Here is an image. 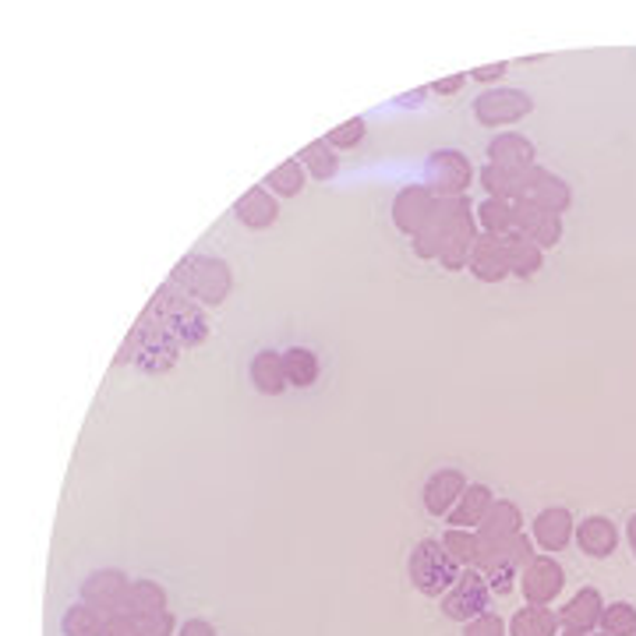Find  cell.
Segmentation results:
<instances>
[{
    "mask_svg": "<svg viewBox=\"0 0 636 636\" xmlns=\"http://www.w3.org/2000/svg\"><path fill=\"white\" fill-rule=\"evenodd\" d=\"M213 333L209 319H205L202 304L188 297L174 280H167L149 301L146 312L138 315L135 330L120 343V364H135L138 372H170L177 358L192 346L205 343Z\"/></svg>",
    "mask_w": 636,
    "mask_h": 636,
    "instance_id": "6da1fadb",
    "label": "cell"
},
{
    "mask_svg": "<svg viewBox=\"0 0 636 636\" xmlns=\"http://www.w3.org/2000/svg\"><path fill=\"white\" fill-rule=\"evenodd\" d=\"M184 294L195 297L202 307H219L223 301L231 297L234 291V276H231V265L223 258L213 255H188L177 262V270L170 276Z\"/></svg>",
    "mask_w": 636,
    "mask_h": 636,
    "instance_id": "7a4b0ae2",
    "label": "cell"
},
{
    "mask_svg": "<svg viewBox=\"0 0 636 636\" xmlns=\"http://www.w3.org/2000/svg\"><path fill=\"white\" fill-rule=\"evenodd\" d=\"M407 573H410V584H414L424 594V598H442V594L457 584L460 566L446 556L442 541L424 538V541L414 545V551H410Z\"/></svg>",
    "mask_w": 636,
    "mask_h": 636,
    "instance_id": "3957f363",
    "label": "cell"
},
{
    "mask_svg": "<svg viewBox=\"0 0 636 636\" xmlns=\"http://www.w3.org/2000/svg\"><path fill=\"white\" fill-rule=\"evenodd\" d=\"M470 180H474V167L457 149H436L424 163V188L436 198H463Z\"/></svg>",
    "mask_w": 636,
    "mask_h": 636,
    "instance_id": "277c9868",
    "label": "cell"
},
{
    "mask_svg": "<svg viewBox=\"0 0 636 636\" xmlns=\"http://www.w3.org/2000/svg\"><path fill=\"white\" fill-rule=\"evenodd\" d=\"M517 535H524V517H520L517 502L496 499V502H491V509H488L485 524L478 527V562H474V569L485 573V566L496 559V551L506 548Z\"/></svg>",
    "mask_w": 636,
    "mask_h": 636,
    "instance_id": "5b68a950",
    "label": "cell"
},
{
    "mask_svg": "<svg viewBox=\"0 0 636 636\" xmlns=\"http://www.w3.org/2000/svg\"><path fill=\"white\" fill-rule=\"evenodd\" d=\"M512 202H520V205H535V209H548V213H566L569 205H573V192H569V184L559 177V174H551L545 167H530L520 174L517 180V195H512Z\"/></svg>",
    "mask_w": 636,
    "mask_h": 636,
    "instance_id": "8992f818",
    "label": "cell"
},
{
    "mask_svg": "<svg viewBox=\"0 0 636 636\" xmlns=\"http://www.w3.org/2000/svg\"><path fill=\"white\" fill-rule=\"evenodd\" d=\"M488 601H491V590H488L485 573L470 566V569H460L457 584L442 594V615L467 626L470 619H478V615L488 611Z\"/></svg>",
    "mask_w": 636,
    "mask_h": 636,
    "instance_id": "52a82bcc",
    "label": "cell"
},
{
    "mask_svg": "<svg viewBox=\"0 0 636 636\" xmlns=\"http://www.w3.org/2000/svg\"><path fill=\"white\" fill-rule=\"evenodd\" d=\"M530 110H535V99H530L524 89H485L478 99H474V117L478 125L485 128H506V125H517L524 120Z\"/></svg>",
    "mask_w": 636,
    "mask_h": 636,
    "instance_id": "ba28073f",
    "label": "cell"
},
{
    "mask_svg": "<svg viewBox=\"0 0 636 636\" xmlns=\"http://www.w3.org/2000/svg\"><path fill=\"white\" fill-rule=\"evenodd\" d=\"M535 559V541L527 535H517L506 548L496 551V559L485 566V580H488V590L496 594V598H506L512 594V587L520 584V573L524 566Z\"/></svg>",
    "mask_w": 636,
    "mask_h": 636,
    "instance_id": "9c48e42d",
    "label": "cell"
},
{
    "mask_svg": "<svg viewBox=\"0 0 636 636\" xmlns=\"http://www.w3.org/2000/svg\"><path fill=\"white\" fill-rule=\"evenodd\" d=\"M562 587H566V569L551 556H535L520 573V590H524L527 605L548 608L562 594Z\"/></svg>",
    "mask_w": 636,
    "mask_h": 636,
    "instance_id": "30bf717a",
    "label": "cell"
},
{
    "mask_svg": "<svg viewBox=\"0 0 636 636\" xmlns=\"http://www.w3.org/2000/svg\"><path fill=\"white\" fill-rule=\"evenodd\" d=\"M128 590H131V580L120 569H96L86 577V584H81V601L99 608L102 615H117L125 611Z\"/></svg>",
    "mask_w": 636,
    "mask_h": 636,
    "instance_id": "8fae6325",
    "label": "cell"
},
{
    "mask_svg": "<svg viewBox=\"0 0 636 636\" xmlns=\"http://www.w3.org/2000/svg\"><path fill=\"white\" fill-rule=\"evenodd\" d=\"M436 195L424 188V184H410V188H403L397 198H393V227L403 234V237H414L428 216H432L436 209Z\"/></svg>",
    "mask_w": 636,
    "mask_h": 636,
    "instance_id": "7c38bea8",
    "label": "cell"
},
{
    "mask_svg": "<svg viewBox=\"0 0 636 636\" xmlns=\"http://www.w3.org/2000/svg\"><path fill=\"white\" fill-rule=\"evenodd\" d=\"M467 491V474L457 467H442L432 478L424 481V509L432 517H449L453 506L460 502V496Z\"/></svg>",
    "mask_w": 636,
    "mask_h": 636,
    "instance_id": "4fadbf2b",
    "label": "cell"
},
{
    "mask_svg": "<svg viewBox=\"0 0 636 636\" xmlns=\"http://www.w3.org/2000/svg\"><path fill=\"white\" fill-rule=\"evenodd\" d=\"M512 209H517V234L535 241L541 252L556 248V244L562 241V216L559 213L535 209V205H520V202H512Z\"/></svg>",
    "mask_w": 636,
    "mask_h": 636,
    "instance_id": "5bb4252c",
    "label": "cell"
},
{
    "mask_svg": "<svg viewBox=\"0 0 636 636\" xmlns=\"http://www.w3.org/2000/svg\"><path fill=\"white\" fill-rule=\"evenodd\" d=\"M535 141L527 135H517V131H502L488 141V163H496L502 170H512V174H524L535 167Z\"/></svg>",
    "mask_w": 636,
    "mask_h": 636,
    "instance_id": "9a60e30c",
    "label": "cell"
},
{
    "mask_svg": "<svg viewBox=\"0 0 636 636\" xmlns=\"http://www.w3.org/2000/svg\"><path fill=\"white\" fill-rule=\"evenodd\" d=\"M601 611H605L601 594L594 590V587H584V590H577V594H573V598L566 601V608L559 611V623H562V629H569V633L590 636L594 629L601 626Z\"/></svg>",
    "mask_w": 636,
    "mask_h": 636,
    "instance_id": "2e32d148",
    "label": "cell"
},
{
    "mask_svg": "<svg viewBox=\"0 0 636 636\" xmlns=\"http://www.w3.org/2000/svg\"><path fill=\"white\" fill-rule=\"evenodd\" d=\"M573 538H577V520H573L569 509L551 506L535 517V545L541 551H562Z\"/></svg>",
    "mask_w": 636,
    "mask_h": 636,
    "instance_id": "e0dca14e",
    "label": "cell"
},
{
    "mask_svg": "<svg viewBox=\"0 0 636 636\" xmlns=\"http://www.w3.org/2000/svg\"><path fill=\"white\" fill-rule=\"evenodd\" d=\"M467 270L474 273V280H481V283H502L509 276L506 241L502 237H491V234H481L474 241V252H470Z\"/></svg>",
    "mask_w": 636,
    "mask_h": 636,
    "instance_id": "ac0fdd59",
    "label": "cell"
},
{
    "mask_svg": "<svg viewBox=\"0 0 636 636\" xmlns=\"http://www.w3.org/2000/svg\"><path fill=\"white\" fill-rule=\"evenodd\" d=\"M234 213H237V219H241L248 231H270L273 223L280 219V205H276V195L258 184V188L244 192V195L237 198Z\"/></svg>",
    "mask_w": 636,
    "mask_h": 636,
    "instance_id": "d6986e66",
    "label": "cell"
},
{
    "mask_svg": "<svg viewBox=\"0 0 636 636\" xmlns=\"http://www.w3.org/2000/svg\"><path fill=\"white\" fill-rule=\"evenodd\" d=\"M577 545L590 559H608L615 545H619V530L608 517H587L577 524Z\"/></svg>",
    "mask_w": 636,
    "mask_h": 636,
    "instance_id": "ffe728a7",
    "label": "cell"
},
{
    "mask_svg": "<svg viewBox=\"0 0 636 636\" xmlns=\"http://www.w3.org/2000/svg\"><path fill=\"white\" fill-rule=\"evenodd\" d=\"M491 502H496V496H491L488 485H467V491L460 496V502L453 506V512H449V527H460V530H478L488 517Z\"/></svg>",
    "mask_w": 636,
    "mask_h": 636,
    "instance_id": "44dd1931",
    "label": "cell"
},
{
    "mask_svg": "<svg viewBox=\"0 0 636 636\" xmlns=\"http://www.w3.org/2000/svg\"><path fill=\"white\" fill-rule=\"evenodd\" d=\"M506 241V265H509V276H517V280H530V276H538L545 270V252L538 248L535 241H527L524 234L512 231Z\"/></svg>",
    "mask_w": 636,
    "mask_h": 636,
    "instance_id": "7402d4cb",
    "label": "cell"
},
{
    "mask_svg": "<svg viewBox=\"0 0 636 636\" xmlns=\"http://www.w3.org/2000/svg\"><path fill=\"white\" fill-rule=\"evenodd\" d=\"M248 375H252L258 393H265V397H280L283 389L291 385V382H286L283 354H276V351H258L252 358V364H248Z\"/></svg>",
    "mask_w": 636,
    "mask_h": 636,
    "instance_id": "603a6c76",
    "label": "cell"
},
{
    "mask_svg": "<svg viewBox=\"0 0 636 636\" xmlns=\"http://www.w3.org/2000/svg\"><path fill=\"white\" fill-rule=\"evenodd\" d=\"M559 615L545 605H527L509 619V636H559Z\"/></svg>",
    "mask_w": 636,
    "mask_h": 636,
    "instance_id": "cb8c5ba5",
    "label": "cell"
},
{
    "mask_svg": "<svg viewBox=\"0 0 636 636\" xmlns=\"http://www.w3.org/2000/svg\"><path fill=\"white\" fill-rule=\"evenodd\" d=\"M478 231L481 234H491V237H509L517 231V209H512V202L506 198H485L478 209Z\"/></svg>",
    "mask_w": 636,
    "mask_h": 636,
    "instance_id": "d4e9b609",
    "label": "cell"
},
{
    "mask_svg": "<svg viewBox=\"0 0 636 636\" xmlns=\"http://www.w3.org/2000/svg\"><path fill=\"white\" fill-rule=\"evenodd\" d=\"M297 163H301V167L312 174L315 180H333L336 170H340V156H336V149H333L325 138L307 141V146L297 153Z\"/></svg>",
    "mask_w": 636,
    "mask_h": 636,
    "instance_id": "484cf974",
    "label": "cell"
},
{
    "mask_svg": "<svg viewBox=\"0 0 636 636\" xmlns=\"http://www.w3.org/2000/svg\"><path fill=\"white\" fill-rule=\"evenodd\" d=\"M156 611H167V590H163L156 580H131L125 615L146 619V615H156Z\"/></svg>",
    "mask_w": 636,
    "mask_h": 636,
    "instance_id": "4316f807",
    "label": "cell"
},
{
    "mask_svg": "<svg viewBox=\"0 0 636 636\" xmlns=\"http://www.w3.org/2000/svg\"><path fill=\"white\" fill-rule=\"evenodd\" d=\"M283 368H286V382L297 389H307L319 382V358H315V351H307V346H291V351H283Z\"/></svg>",
    "mask_w": 636,
    "mask_h": 636,
    "instance_id": "83f0119b",
    "label": "cell"
},
{
    "mask_svg": "<svg viewBox=\"0 0 636 636\" xmlns=\"http://www.w3.org/2000/svg\"><path fill=\"white\" fill-rule=\"evenodd\" d=\"M102 626H107V615L92 605H71L60 619V633L65 636H102Z\"/></svg>",
    "mask_w": 636,
    "mask_h": 636,
    "instance_id": "f1b7e54d",
    "label": "cell"
},
{
    "mask_svg": "<svg viewBox=\"0 0 636 636\" xmlns=\"http://www.w3.org/2000/svg\"><path fill=\"white\" fill-rule=\"evenodd\" d=\"M442 548L446 556L453 559L460 569H470L478 562V530H460V527H449L442 535Z\"/></svg>",
    "mask_w": 636,
    "mask_h": 636,
    "instance_id": "f546056e",
    "label": "cell"
},
{
    "mask_svg": "<svg viewBox=\"0 0 636 636\" xmlns=\"http://www.w3.org/2000/svg\"><path fill=\"white\" fill-rule=\"evenodd\" d=\"M304 167L297 159H286L280 163V167L270 170V177H265V184H270V192L280 195V198H297L304 192Z\"/></svg>",
    "mask_w": 636,
    "mask_h": 636,
    "instance_id": "4dcf8cb0",
    "label": "cell"
},
{
    "mask_svg": "<svg viewBox=\"0 0 636 636\" xmlns=\"http://www.w3.org/2000/svg\"><path fill=\"white\" fill-rule=\"evenodd\" d=\"M601 633L608 636H636V608L629 601H611L601 611Z\"/></svg>",
    "mask_w": 636,
    "mask_h": 636,
    "instance_id": "1f68e13d",
    "label": "cell"
},
{
    "mask_svg": "<svg viewBox=\"0 0 636 636\" xmlns=\"http://www.w3.org/2000/svg\"><path fill=\"white\" fill-rule=\"evenodd\" d=\"M478 180H481V188L488 192V198H506V202H512V195H517L520 174L502 170V167H496V163H488V167L478 174Z\"/></svg>",
    "mask_w": 636,
    "mask_h": 636,
    "instance_id": "d6a6232c",
    "label": "cell"
},
{
    "mask_svg": "<svg viewBox=\"0 0 636 636\" xmlns=\"http://www.w3.org/2000/svg\"><path fill=\"white\" fill-rule=\"evenodd\" d=\"M364 131H368L364 117H351V120H343L340 128H333L330 135H325V141H330L333 149H354V146H361Z\"/></svg>",
    "mask_w": 636,
    "mask_h": 636,
    "instance_id": "836d02e7",
    "label": "cell"
},
{
    "mask_svg": "<svg viewBox=\"0 0 636 636\" xmlns=\"http://www.w3.org/2000/svg\"><path fill=\"white\" fill-rule=\"evenodd\" d=\"M463 636H509V623H502L499 611H485L463 626Z\"/></svg>",
    "mask_w": 636,
    "mask_h": 636,
    "instance_id": "e575fe53",
    "label": "cell"
},
{
    "mask_svg": "<svg viewBox=\"0 0 636 636\" xmlns=\"http://www.w3.org/2000/svg\"><path fill=\"white\" fill-rule=\"evenodd\" d=\"M102 636H141V629H138V619H135V615L117 611V615H107V626H102Z\"/></svg>",
    "mask_w": 636,
    "mask_h": 636,
    "instance_id": "d590c367",
    "label": "cell"
},
{
    "mask_svg": "<svg viewBox=\"0 0 636 636\" xmlns=\"http://www.w3.org/2000/svg\"><path fill=\"white\" fill-rule=\"evenodd\" d=\"M509 71V60H496V65H485V68H474V71H470L467 78H474V81H485V86H488V81H499L502 75Z\"/></svg>",
    "mask_w": 636,
    "mask_h": 636,
    "instance_id": "8d00e7d4",
    "label": "cell"
},
{
    "mask_svg": "<svg viewBox=\"0 0 636 636\" xmlns=\"http://www.w3.org/2000/svg\"><path fill=\"white\" fill-rule=\"evenodd\" d=\"M463 86H467V75H449V78L432 81V89H428V92H436V96H457Z\"/></svg>",
    "mask_w": 636,
    "mask_h": 636,
    "instance_id": "74e56055",
    "label": "cell"
},
{
    "mask_svg": "<svg viewBox=\"0 0 636 636\" xmlns=\"http://www.w3.org/2000/svg\"><path fill=\"white\" fill-rule=\"evenodd\" d=\"M177 636H216V629H213V623H205V619H188L177 629Z\"/></svg>",
    "mask_w": 636,
    "mask_h": 636,
    "instance_id": "f35d334b",
    "label": "cell"
},
{
    "mask_svg": "<svg viewBox=\"0 0 636 636\" xmlns=\"http://www.w3.org/2000/svg\"><path fill=\"white\" fill-rule=\"evenodd\" d=\"M626 541H629V551H633V559H636V512H633L629 524H626Z\"/></svg>",
    "mask_w": 636,
    "mask_h": 636,
    "instance_id": "ab89813d",
    "label": "cell"
},
{
    "mask_svg": "<svg viewBox=\"0 0 636 636\" xmlns=\"http://www.w3.org/2000/svg\"><path fill=\"white\" fill-rule=\"evenodd\" d=\"M559 636H580V633H569V629H562V633H559Z\"/></svg>",
    "mask_w": 636,
    "mask_h": 636,
    "instance_id": "60d3db41",
    "label": "cell"
},
{
    "mask_svg": "<svg viewBox=\"0 0 636 636\" xmlns=\"http://www.w3.org/2000/svg\"><path fill=\"white\" fill-rule=\"evenodd\" d=\"M590 636H608V633H590Z\"/></svg>",
    "mask_w": 636,
    "mask_h": 636,
    "instance_id": "b9f144b4",
    "label": "cell"
}]
</instances>
